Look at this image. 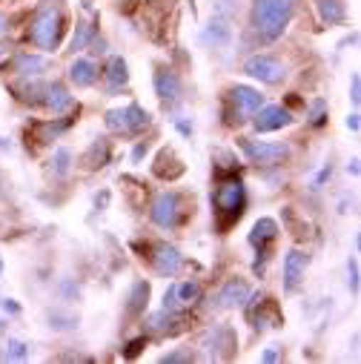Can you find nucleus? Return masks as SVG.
Segmentation results:
<instances>
[{
	"label": "nucleus",
	"mask_w": 361,
	"mask_h": 364,
	"mask_svg": "<svg viewBox=\"0 0 361 364\" xmlns=\"http://www.w3.org/2000/svg\"><path fill=\"white\" fill-rule=\"evenodd\" d=\"M298 0H252V29L261 41H279L296 15Z\"/></svg>",
	"instance_id": "obj_1"
},
{
	"label": "nucleus",
	"mask_w": 361,
	"mask_h": 364,
	"mask_svg": "<svg viewBox=\"0 0 361 364\" xmlns=\"http://www.w3.org/2000/svg\"><path fill=\"white\" fill-rule=\"evenodd\" d=\"M63 29H66V18H63V9L58 4H43L35 18H32V29H29V38L38 49L43 52H55L60 46V38H63Z\"/></svg>",
	"instance_id": "obj_2"
},
{
	"label": "nucleus",
	"mask_w": 361,
	"mask_h": 364,
	"mask_svg": "<svg viewBox=\"0 0 361 364\" xmlns=\"http://www.w3.org/2000/svg\"><path fill=\"white\" fill-rule=\"evenodd\" d=\"M212 204H215L221 230H227L232 221L241 218V213L247 207V187H244V181L241 178H221L215 193H212Z\"/></svg>",
	"instance_id": "obj_3"
},
{
	"label": "nucleus",
	"mask_w": 361,
	"mask_h": 364,
	"mask_svg": "<svg viewBox=\"0 0 361 364\" xmlns=\"http://www.w3.org/2000/svg\"><path fill=\"white\" fill-rule=\"evenodd\" d=\"M104 124L109 132H118V135H141L152 124V115L141 104H126V107L109 109Z\"/></svg>",
	"instance_id": "obj_4"
},
{
	"label": "nucleus",
	"mask_w": 361,
	"mask_h": 364,
	"mask_svg": "<svg viewBox=\"0 0 361 364\" xmlns=\"http://www.w3.org/2000/svg\"><path fill=\"white\" fill-rule=\"evenodd\" d=\"M238 347V336L230 324H215L204 333L201 338V358L204 361H221V358H230Z\"/></svg>",
	"instance_id": "obj_5"
},
{
	"label": "nucleus",
	"mask_w": 361,
	"mask_h": 364,
	"mask_svg": "<svg viewBox=\"0 0 361 364\" xmlns=\"http://www.w3.org/2000/svg\"><path fill=\"white\" fill-rule=\"evenodd\" d=\"M184 198L178 193L166 190V193H158L155 201H152V210H149V218L155 227L161 230H175L180 221H184Z\"/></svg>",
	"instance_id": "obj_6"
},
{
	"label": "nucleus",
	"mask_w": 361,
	"mask_h": 364,
	"mask_svg": "<svg viewBox=\"0 0 361 364\" xmlns=\"http://www.w3.org/2000/svg\"><path fill=\"white\" fill-rule=\"evenodd\" d=\"M241 152L249 158V164L258 166H273L290 158V144H269V141H249V138H238Z\"/></svg>",
	"instance_id": "obj_7"
},
{
	"label": "nucleus",
	"mask_w": 361,
	"mask_h": 364,
	"mask_svg": "<svg viewBox=\"0 0 361 364\" xmlns=\"http://www.w3.org/2000/svg\"><path fill=\"white\" fill-rule=\"evenodd\" d=\"M244 72L266 86H279L287 77V66L273 55H252L244 60Z\"/></svg>",
	"instance_id": "obj_8"
},
{
	"label": "nucleus",
	"mask_w": 361,
	"mask_h": 364,
	"mask_svg": "<svg viewBox=\"0 0 361 364\" xmlns=\"http://www.w3.org/2000/svg\"><path fill=\"white\" fill-rule=\"evenodd\" d=\"M227 98H230V107H232L235 121H249L264 107V95L258 92V89L244 86V83H235L230 92H227Z\"/></svg>",
	"instance_id": "obj_9"
},
{
	"label": "nucleus",
	"mask_w": 361,
	"mask_h": 364,
	"mask_svg": "<svg viewBox=\"0 0 361 364\" xmlns=\"http://www.w3.org/2000/svg\"><path fill=\"white\" fill-rule=\"evenodd\" d=\"M201 299V284L195 279L187 282H172L169 290L163 293V310H184Z\"/></svg>",
	"instance_id": "obj_10"
},
{
	"label": "nucleus",
	"mask_w": 361,
	"mask_h": 364,
	"mask_svg": "<svg viewBox=\"0 0 361 364\" xmlns=\"http://www.w3.org/2000/svg\"><path fill=\"white\" fill-rule=\"evenodd\" d=\"M184 264H187L184 255H180V250L172 247V244H158L152 250V267H155L158 276H163V279L178 276V272L184 269Z\"/></svg>",
	"instance_id": "obj_11"
},
{
	"label": "nucleus",
	"mask_w": 361,
	"mask_h": 364,
	"mask_svg": "<svg viewBox=\"0 0 361 364\" xmlns=\"http://www.w3.org/2000/svg\"><path fill=\"white\" fill-rule=\"evenodd\" d=\"M307 264H310V255L301 252V250H287L284 255V293H296L304 282V272H307Z\"/></svg>",
	"instance_id": "obj_12"
},
{
	"label": "nucleus",
	"mask_w": 361,
	"mask_h": 364,
	"mask_svg": "<svg viewBox=\"0 0 361 364\" xmlns=\"http://www.w3.org/2000/svg\"><path fill=\"white\" fill-rule=\"evenodd\" d=\"M290 124H293L290 109H287V107H279V104L261 107V109L252 115L255 132H276V129H284V127H290Z\"/></svg>",
	"instance_id": "obj_13"
},
{
	"label": "nucleus",
	"mask_w": 361,
	"mask_h": 364,
	"mask_svg": "<svg viewBox=\"0 0 361 364\" xmlns=\"http://www.w3.org/2000/svg\"><path fill=\"white\" fill-rule=\"evenodd\" d=\"M249 284L244 282V279H230L221 290H218V296H215V307L218 310H232V307H241L247 299H249Z\"/></svg>",
	"instance_id": "obj_14"
},
{
	"label": "nucleus",
	"mask_w": 361,
	"mask_h": 364,
	"mask_svg": "<svg viewBox=\"0 0 361 364\" xmlns=\"http://www.w3.org/2000/svg\"><path fill=\"white\" fill-rule=\"evenodd\" d=\"M201 43L210 46V49H227L232 43V26H230V21L221 18V15L212 18L204 26V32H201Z\"/></svg>",
	"instance_id": "obj_15"
},
{
	"label": "nucleus",
	"mask_w": 361,
	"mask_h": 364,
	"mask_svg": "<svg viewBox=\"0 0 361 364\" xmlns=\"http://www.w3.org/2000/svg\"><path fill=\"white\" fill-rule=\"evenodd\" d=\"M41 104L52 112H69L75 107V98L66 92L63 83L52 80V83H43V89H41Z\"/></svg>",
	"instance_id": "obj_16"
},
{
	"label": "nucleus",
	"mask_w": 361,
	"mask_h": 364,
	"mask_svg": "<svg viewBox=\"0 0 361 364\" xmlns=\"http://www.w3.org/2000/svg\"><path fill=\"white\" fill-rule=\"evenodd\" d=\"M152 83H155V95H158L163 104L178 101V95H180V77H178L172 69H163V66H161V69L155 72Z\"/></svg>",
	"instance_id": "obj_17"
},
{
	"label": "nucleus",
	"mask_w": 361,
	"mask_h": 364,
	"mask_svg": "<svg viewBox=\"0 0 361 364\" xmlns=\"http://www.w3.org/2000/svg\"><path fill=\"white\" fill-rule=\"evenodd\" d=\"M149 293H152L149 282H144V279L132 282V287H129V293H126V304H124V313H126L129 318H138V316H144V310L149 307Z\"/></svg>",
	"instance_id": "obj_18"
},
{
	"label": "nucleus",
	"mask_w": 361,
	"mask_h": 364,
	"mask_svg": "<svg viewBox=\"0 0 361 364\" xmlns=\"http://www.w3.org/2000/svg\"><path fill=\"white\" fill-rule=\"evenodd\" d=\"M279 235V224L273 218H258L252 224V232H249V244L258 250V252H266V244L269 241H276Z\"/></svg>",
	"instance_id": "obj_19"
},
{
	"label": "nucleus",
	"mask_w": 361,
	"mask_h": 364,
	"mask_svg": "<svg viewBox=\"0 0 361 364\" xmlns=\"http://www.w3.org/2000/svg\"><path fill=\"white\" fill-rule=\"evenodd\" d=\"M46 69H49V58H43V55H29V52H23V55L15 58V72H18V77H23V80L38 77V75H43Z\"/></svg>",
	"instance_id": "obj_20"
},
{
	"label": "nucleus",
	"mask_w": 361,
	"mask_h": 364,
	"mask_svg": "<svg viewBox=\"0 0 361 364\" xmlns=\"http://www.w3.org/2000/svg\"><path fill=\"white\" fill-rule=\"evenodd\" d=\"M155 175L158 178H166V181H175L178 175H184V164H180V158L172 152V149H161L158 158H155Z\"/></svg>",
	"instance_id": "obj_21"
},
{
	"label": "nucleus",
	"mask_w": 361,
	"mask_h": 364,
	"mask_svg": "<svg viewBox=\"0 0 361 364\" xmlns=\"http://www.w3.org/2000/svg\"><path fill=\"white\" fill-rule=\"evenodd\" d=\"M46 321H49V330H55V333H72L80 324L77 313L69 310V307H52V310H46Z\"/></svg>",
	"instance_id": "obj_22"
},
{
	"label": "nucleus",
	"mask_w": 361,
	"mask_h": 364,
	"mask_svg": "<svg viewBox=\"0 0 361 364\" xmlns=\"http://www.w3.org/2000/svg\"><path fill=\"white\" fill-rule=\"evenodd\" d=\"M316 12L327 26H338L347 21V4L344 0H316Z\"/></svg>",
	"instance_id": "obj_23"
},
{
	"label": "nucleus",
	"mask_w": 361,
	"mask_h": 364,
	"mask_svg": "<svg viewBox=\"0 0 361 364\" xmlns=\"http://www.w3.org/2000/svg\"><path fill=\"white\" fill-rule=\"evenodd\" d=\"M69 80H72L75 86H80V89L92 86V83L98 80V69H95V63H92V60H86V58H77V60L69 66Z\"/></svg>",
	"instance_id": "obj_24"
},
{
	"label": "nucleus",
	"mask_w": 361,
	"mask_h": 364,
	"mask_svg": "<svg viewBox=\"0 0 361 364\" xmlns=\"http://www.w3.org/2000/svg\"><path fill=\"white\" fill-rule=\"evenodd\" d=\"M107 83H109V92H115V89L129 83V66L121 55H112L107 60Z\"/></svg>",
	"instance_id": "obj_25"
},
{
	"label": "nucleus",
	"mask_w": 361,
	"mask_h": 364,
	"mask_svg": "<svg viewBox=\"0 0 361 364\" xmlns=\"http://www.w3.org/2000/svg\"><path fill=\"white\" fill-rule=\"evenodd\" d=\"M83 164H86L89 169L107 166V164H109V141H107V138H98L92 146H89V152L83 155Z\"/></svg>",
	"instance_id": "obj_26"
},
{
	"label": "nucleus",
	"mask_w": 361,
	"mask_h": 364,
	"mask_svg": "<svg viewBox=\"0 0 361 364\" xmlns=\"http://www.w3.org/2000/svg\"><path fill=\"white\" fill-rule=\"evenodd\" d=\"M95 35H98V26H95V23L80 21V23L75 26L72 41H69V52H83L89 43H92V38H95Z\"/></svg>",
	"instance_id": "obj_27"
},
{
	"label": "nucleus",
	"mask_w": 361,
	"mask_h": 364,
	"mask_svg": "<svg viewBox=\"0 0 361 364\" xmlns=\"http://www.w3.org/2000/svg\"><path fill=\"white\" fill-rule=\"evenodd\" d=\"M72 164H75V158H72V152L66 146L55 149V155H52V175L55 178H66L69 169H72Z\"/></svg>",
	"instance_id": "obj_28"
},
{
	"label": "nucleus",
	"mask_w": 361,
	"mask_h": 364,
	"mask_svg": "<svg viewBox=\"0 0 361 364\" xmlns=\"http://www.w3.org/2000/svg\"><path fill=\"white\" fill-rule=\"evenodd\" d=\"M29 353H32V347L21 338H6V344H4V358L6 361H23V358H29Z\"/></svg>",
	"instance_id": "obj_29"
},
{
	"label": "nucleus",
	"mask_w": 361,
	"mask_h": 364,
	"mask_svg": "<svg viewBox=\"0 0 361 364\" xmlns=\"http://www.w3.org/2000/svg\"><path fill=\"white\" fill-rule=\"evenodd\" d=\"M58 296H60V301L72 304V301H80L83 290H80V284H77L75 279H60V282H58Z\"/></svg>",
	"instance_id": "obj_30"
},
{
	"label": "nucleus",
	"mask_w": 361,
	"mask_h": 364,
	"mask_svg": "<svg viewBox=\"0 0 361 364\" xmlns=\"http://www.w3.org/2000/svg\"><path fill=\"white\" fill-rule=\"evenodd\" d=\"M307 121H310V127H321V124L327 121V101H324V98H313V101H310Z\"/></svg>",
	"instance_id": "obj_31"
},
{
	"label": "nucleus",
	"mask_w": 361,
	"mask_h": 364,
	"mask_svg": "<svg viewBox=\"0 0 361 364\" xmlns=\"http://www.w3.org/2000/svg\"><path fill=\"white\" fill-rule=\"evenodd\" d=\"M69 124H72V121H52V124H43L38 141H55L58 135H63V132L69 129Z\"/></svg>",
	"instance_id": "obj_32"
},
{
	"label": "nucleus",
	"mask_w": 361,
	"mask_h": 364,
	"mask_svg": "<svg viewBox=\"0 0 361 364\" xmlns=\"http://www.w3.org/2000/svg\"><path fill=\"white\" fill-rule=\"evenodd\" d=\"M347 287L352 296H358V261H355V255L347 258Z\"/></svg>",
	"instance_id": "obj_33"
},
{
	"label": "nucleus",
	"mask_w": 361,
	"mask_h": 364,
	"mask_svg": "<svg viewBox=\"0 0 361 364\" xmlns=\"http://www.w3.org/2000/svg\"><path fill=\"white\" fill-rule=\"evenodd\" d=\"M193 358H195V353H193L190 347H184V350L163 353V355H161V364H166V361H169V364H172V361H193Z\"/></svg>",
	"instance_id": "obj_34"
},
{
	"label": "nucleus",
	"mask_w": 361,
	"mask_h": 364,
	"mask_svg": "<svg viewBox=\"0 0 361 364\" xmlns=\"http://www.w3.org/2000/svg\"><path fill=\"white\" fill-rule=\"evenodd\" d=\"M330 175H333V166H330V164H324V166L318 169V175L313 178V184H310V190H313V193L324 190V184H327V181H330Z\"/></svg>",
	"instance_id": "obj_35"
},
{
	"label": "nucleus",
	"mask_w": 361,
	"mask_h": 364,
	"mask_svg": "<svg viewBox=\"0 0 361 364\" xmlns=\"http://www.w3.org/2000/svg\"><path fill=\"white\" fill-rule=\"evenodd\" d=\"M146 347V338L141 336V338H132L129 344H126V350H124V358H135V355H141V350Z\"/></svg>",
	"instance_id": "obj_36"
},
{
	"label": "nucleus",
	"mask_w": 361,
	"mask_h": 364,
	"mask_svg": "<svg viewBox=\"0 0 361 364\" xmlns=\"http://www.w3.org/2000/svg\"><path fill=\"white\" fill-rule=\"evenodd\" d=\"M350 101H352V107L361 104V75L358 72L352 75V83H350Z\"/></svg>",
	"instance_id": "obj_37"
},
{
	"label": "nucleus",
	"mask_w": 361,
	"mask_h": 364,
	"mask_svg": "<svg viewBox=\"0 0 361 364\" xmlns=\"http://www.w3.org/2000/svg\"><path fill=\"white\" fill-rule=\"evenodd\" d=\"M0 310H4L6 316H21V304L15 299H0Z\"/></svg>",
	"instance_id": "obj_38"
},
{
	"label": "nucleus",
	"mask_w": 361,
	"mask_h": 364,
	"mask_svg": "<svg viewBox=\"0 0 361 364\" xmlns=\"http://www.w3.org/2000/svg\"><path fill=\"white\" fill-rule=\"evenodd\" d=\"M175 127L180 135H193V121H184V118H175Z\"/></svg>",
	"instance_id": "obj_39"
},
{
	"label": "nucleus",
	"mask_w": 361,
	"mask_h": 364,
	"mask_svg": "<svg viewBox=\"0 0 361 364\" xmlns=\"http://www.w3.org/2000/svg\"><path fill=\"white\" fill-rule=\"evenodd\" d=\"M344 127H347L350 132H358V129H361V121H358V112H352V115H347V121H344Z\"/></svg>",
	"instance_id": "obj_40"
},
{
	"label": "nucleus",
	"mask_w": 361,
	"mask_h": 364,
	"mask_svg": "<svg viewBox=\"0 0 361 364\" xmlns=\"http://www.w3.org/2000/svg\"><path fill=\"white\" fill-rule=\"evenodd\" d=\"M146 149H149V144H146V141H141V144L132 149V164H138V161L146 155Z\"/></svg>",
	"instance_id": "obj_41"
},
{
	"label": "nucleus",
	"mask_w": 361,
	"mask_h": 364,
	"mask_svg": "<svg viewBox=\"0 0 361 364\" xmlns=\"http://www.w3.org/2000/svg\"><path fill=\"white\" fill-rule=\"evenodd\" d=\"M281 358V353L276 350V347H266L264 353H261V361H279Z\"/></svg>",
	"instance_id": "obj_42"
},
{
	"label": "nucleus",
	"mask_w": 361,
	"mask_h": 364,
	"mask_svg": "<svg viewBox=\"0 0 361 364\" xmlns=\"http://www.w3.org/2000/svg\"><path fill=\"white\" fill-rule=\"evenodd\" d=\"M107 204H109V193L104 190V193H101V198H95V210H104Z\"/></svg>",
	"instance_id": "obj_43"
},
{
	"label": "nucleus",
	"mask_w": 361,
	"mask_h": 364,
	"mask_svg": "<svg viewBox=\"0 0 361 364\" xmlns=\"http://www.w3.org/2000/svg\"><path fill=\"white\" fill-rule=\"evenodd\" d=\"M347 172H350L352 178H358V158H352V161L347 164Z\"/></svg>",
	"instance_id": "obj_44"
},
{
	"label": "nucleus",
	"mask_w": 361,
	"mask_h": 364,
	"mask_svg": "<svg viewBox=\"0 0 361 364\" xmlns=\"http://www.w3.org/2000/svg\"><path fill=\"white\" fill-rule=\"evenodd\" d=\"M0 152H12V141L0 135Z\"/></svg>",
	"instance_id": "obj_45"
},
{
	"label": "nucleus",
	"mask_w": 361,
	"mask_h": 364,
	"mask_svg": "<svg viewBox=\"0 0 361 364\" xmlns=\"http://www.w3.org/2000/svg\"><path fill=\"white\" fill-rule=\"evenodd\" d=\"M6 29H9V21H6L4 12H0V35H6Z\"/></svg>",
	"instance_id": "obj_46"
},
{
	"label": "nucleus",
	"mask_w": 361,
	"mask_h": 364,
	"mask_svg": "<svg viewBox=\"0 0 361 364\" xmlns=\"http://www.w3.org/2000/svg\"><path fill=\"white\" fill-rule=\"evenodd\" d=\"M6 55H9V49H6V46H4V43H0V60H4V58H6Z\"/></svg>",
	"instance_id": "obj_47"
},
{
	"label": "nucleus",
	"mask_w": 361,
	"mask_h": 364,
	"mask_svg": "<svg viewBox=\"0 0 361 364\" xmlns=\"http://www.w3.org/2000/svg\"><path fill=\"white\" fill-rule=\"evenodd\" d=\"M190 9H193V15H198V9H195V0H190Z\"/></svg>",
	"instance_id": "obj_48"
},
{
	"label": "nucleus",
	"mask_w": 361,
	"mask_h": 364,
	"mask_svg": "<svg viewBox=\"0 0 361 364\" xmlns=\"http://www.w3.org/2000/svg\"><path fill=\"white\" fill-rule=\"evenodd\" d=\"M0 276H4V258H0Z\"/></svg>",
	"instance_id": "obj_49"
},
{
	"label": "nucleus",
	"mask_w": 361,
	"mask_h": 364,
	"mask_svg": "<svg viewBox=\"0 0 361 364\" xmlns=\"http://www.w3.org/2000/svg\"><path fill=\"white\" fill-rule=\"evenodd\" d=\"M0 336H4V321H0Z\"/></svg>",
	"instance_id": "obj_50"
}]
</instances>
